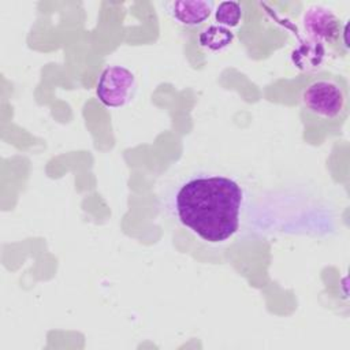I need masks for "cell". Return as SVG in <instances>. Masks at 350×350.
Wrapping results in <instances>:
<instances>
[{
	"instance_id": "6da1fadb",
	"label": "cell",
	"mask_w": 350,
	"mask_h": 350,
	"mask_svg": "<svg viewBox=\"0 0 350 350\" xmlns=\"http://www.w3.org/2000/svg\"><path fill=\"white\" fill-rule=\"evenodd\" d=\"M245 190L221 174H198L180 182L172 196L178 223L208 243H224L239 230Z\"/></svg>"
},
{
	"instance_id": "7a4b0ae2",
	"label": "cell",
	"mask_w": 350,
	"mask_h": 350,
	"mask_svg": "<svg viewBox=\"0 0 350 350\" xmlns=\"http://www.w3.org/2000/svg\"><path fill=\"white\" fill-rule=\"evenodd\" d=\"M302 108L327 123L342 124L349 113V85L340 75L313 78L301 92Z\"/></svg>"
},
{
	"instance_id": "3957f363",
	"label": "cell",
	"mask_w": 350,
	"mask_h": 350,
	"mask_svg": "<svg viewBox=\"0 0 350 350\" xmlns=\"http://www.w3.org/2000/svg\"><path fill=\"white\" fill-rule=\"evenodd\" d=\"M134 74L123 66H108L100 74L96 94L108 108H120L129 104L135 93Z\"/></svg>"
},
{
	"instance_id": "277c9868",
	"label": "cell",
	"mask_w": 350,
	"mask_h": 350,
	"mask_svg": "<svg viewBox=\"0 0 350 350\" xmlns=\"http://www.w3.org/2000/svg\"><path fill=\"white\" fill-rule=\"evenodd\" d=\"M302 25L310 41L321 46L338 44L340 41V34L346 33L345 30L342 31L340 19L323 5L309 7L304 14Z\"/></svg>"
},
{
	"instance_id": "5b68a950",
	"label": "cell",
	"mask_w": 350,
	"mask_h": 350,
	"mask_svg": "<svg viewBox=\"0 0 350 350\" xmlns=\"http://www.w3.org/2000/svg\"><path fill=\"white\" fill-rule=\"evenodd\" d=\"M164 7L174 21L186 27L202 25L213 11V3L206 0H176L165 3Z\"/></svg>"
},
{
	"instance_id": "8992f818",
	"label": "cell",
	"mask_w": 350,
	"mask_h": 350,
	"mask_svg": "<svg viewBox=\"0 0 350 350\" xmlns=\"http://www.w3.org/2000/svg\"><path fill=\"white\" fill-rule=\"evenodd\" d=\"M234 40V33L220 25H211L200 33V45L208 51L219 52L226 49Z\"/></svg>"
},
{
	"instance_id": "52a82bcc",
	"label": "cell",
	"mask_w": 350,
	"mask_h": 350,
	"mask_svg": "<svg viewBox=\"0 0 350 350\" xmlns=\"http://www.w3.org/2000/svg\"><path fill=\"white\" fill-rule=\"evenodd\" d=\"M242 18V7L238 1H223L217 5L215 11V19L217 25L227 29L235 27L239 25Z\"/></svg>"
}]
</instances>
